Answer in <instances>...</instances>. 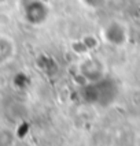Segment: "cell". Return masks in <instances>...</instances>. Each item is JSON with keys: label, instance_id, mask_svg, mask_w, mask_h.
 <instances>
[{"label": "cell", "instance_id": "7a4b0ae2", "mask_svg": "<svg viewBox=\"0 0 140 146\" xmlns=\"http://www.w3.org/2000/svg\"><path fill=\"white\" fill-rule=\"evenodd\" d=\"M50 14V8L44 0H29L25 4L24 15L28 23L30 25H41L44 23Z\"/></svg>", "mask_w": 140, "mask_h": 146}, {"label": "cell", "instance_id": "52a82bcc", "mask_svg": "<svg viewBox=\"0 0 140 146\" xmlns=\"http://www.w3.org/2000/svg\"><path fill=\"white\" fill-rule=\"evenodd\" d=\"M7 0H0V4H3V3H6Z\"/></svg>", "mask_w": 140, "mask_h": 146}, {"label": "cell", "instance_id": "5b68a950", "mask_svg": "<svg viewBox=\"0 0 140 146\" xmlns=\"http://www.w3.org/2000/svg\"><path fill=\"white\" fill-rule=\"evenodd\" d=\"M14 55V42L8 37H0V64L6 63Z\"/></svg>", "mask_w": 140, "mask_h": 146}, {"label": "cell", "instance_id": "277c9868", "mask_svg": "<svg viewBox=\"0 0 140 146\" xmlns=\"http://www.w3.org/2000/svg\"><path fill=\"white\" fill-rule=\"evenodd\" d=\"M104 38L111 45L120 46L127 41V30L120 22H111L104 29Z\"/></svg>", "mask_w": 140, "mask_h": 146}, {"label": "cell", "instance_id": "3957f363", "mask_svg": "<svg viewBox=\"0 0 140 146\" xmlns=\"http://www.w3.org/2000/svg\"><path fill=\"white\" fill-rule=\"evenodd\" d=\"M80 70H81V75L87 79V82H94V81H98V79H100L103 76H106L104 75L103 64L99 60H96V59L85 60L81 64Z\"/></svg>", "mask_w": 140, "mask_h": 146}, {"label": "cell", "instance_id": "6da1fadb", "mask_svg": "<svg viewBox=\"0 0 140 146\" xmlns=\"http://www.w3.org/2000/svg\"><path fill=\"white\" fill-rule=\"evenodd\" d=\"M120 88L118 83L110 76H103L98 81L88 82L81 90L83 98L94 105H110L115 101Z\"/></svg>", "mask_w": 140, "mask_h": 146}, {"label": "cell", "instance_id": "8992f818", "mask_svg": "<svg viewBox=\"0 0 140 146\" xmlns=\"http://www.w3.org/2000/svg\"><path fill=\"white\" fill-rule=\"evenodd\" d=\"M14 142V135L10 130H0V146H11Z\"/></svg>", "mask_w": 140, "mask_h": 146}]
</instances>
